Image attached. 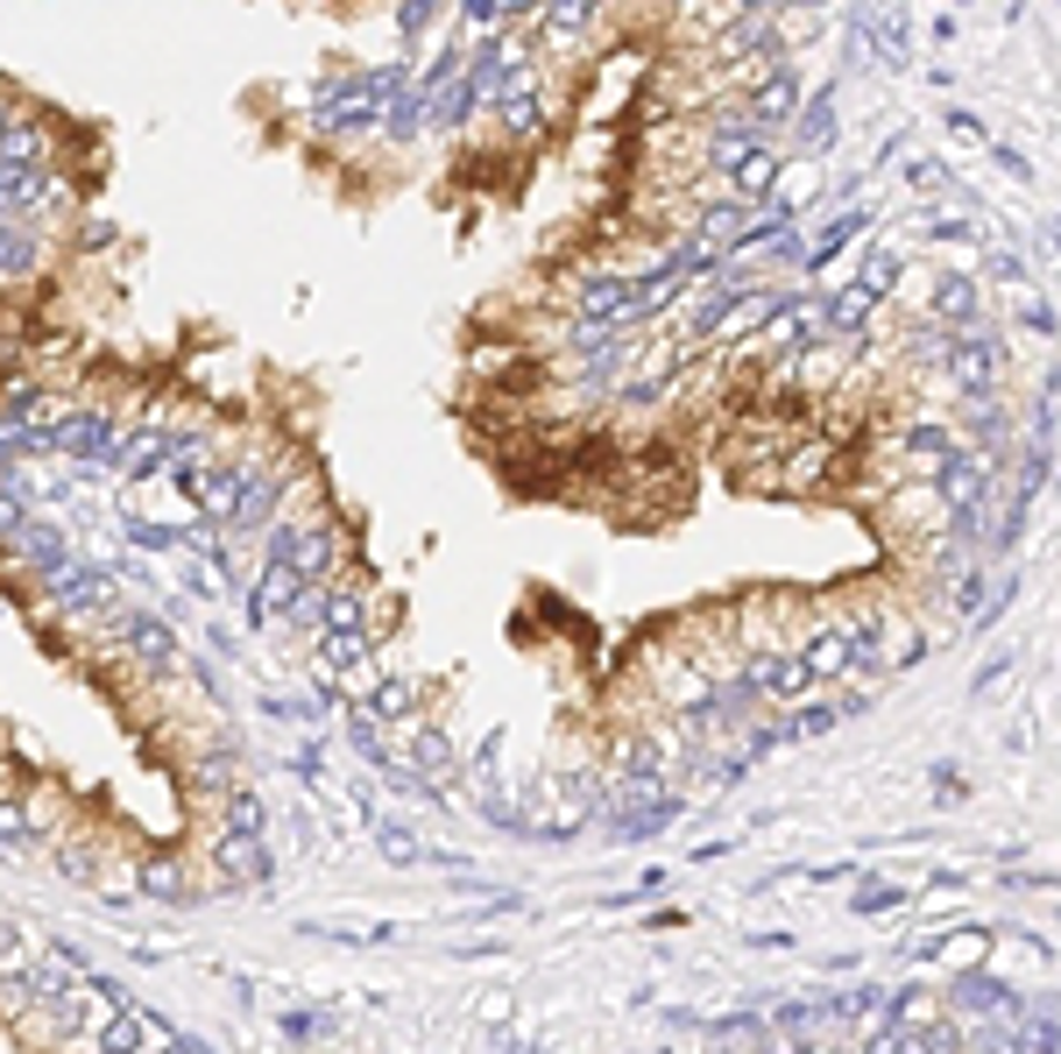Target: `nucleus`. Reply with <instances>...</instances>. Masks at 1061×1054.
I'll list each match as a JSON object with an SVG mask.
<instances>
[{"instance_id": "obj_1", "label": "nucleus", "mask_w": 1061, "mask_h": 1054, "mask_svg": "<svg viewBox=\"0 0 1061 1054\" xmlns=\"http://www.w3.org/2000/svg\"><path fill=\"white\" fill-rule=\"evenodd\" d=\"M998 375H1005V340L991 333V319L955 325V348L941 361V382H949L955 396H977V390H998Z\"/></svg>"}, {"instance_id": "obj_24", "label": "nucleus", "mask_w": 1061, "mask_h": 1054, "mask_svg": "<svg viewBox=\"0 0 1061 1054\" xmlns=\"http://www.w3.org/2000/svg\"><path fill=\"white\" fill-rule=\"evenodd\" d=\"M800 8H821V0H800Z\"/></svg>"}, {"instance_id": "obj_11", "label": "nucleus", "mask_w": 1061, "mask_h": 1054, "mask_svg": "<svg viewBox=\"0 0 1061 1054\" xmlns=\"http://www.w3.org/2000/svg\"><path fill=\"white\" fill-rule=\"evenodd\" d=\"M928 793H934V807H962V800H970V779H962L955 757H934L928 764Z\"/></svg>"}, {"instance_id": "obj_12", "label": "nucleus", "mask_w": 1061, "mask_h": 1054, "mask_svg": "<svg viewBox=\"0 0 1061 1054\" xmlns=\"http://www.w3.org/2000/svg\"><path fill=\"white\" fill-rule=\"evenodd\" d=\"M905 899H913V892H905V885H892V877H871V885H863L857 899H849V913H863V920H878V913H899V906H905Z\"/></svg>"}, {"instance_id": "obj_16", "label": "nucleus", "mask_w": 1061, "mask_h": 1054, "mask_svg": "<svg viewBox=\"0 0 1061 1054\" xmlns=\"http://www.w3.org/2000/svg\"><path fill=\"white\" fill-rule=\"evenodd\" d=\"M1005 892H1061V871H1019V864H1005Z\"/></svg>"}, {"instance_id": "obj_20", "label": "nucleus", "mask_w": 1061, "mask_h": 1054, "mask_svg": "<svg viewBox=\"0 0 1061 1054\" xmlns=\"http://www.w3.org/2000/svg\"><path fill=\"white\" fill-rule=\"evenodd\" d=\"M928 885H934V892H970V871H949V864H941Z\"/></svg>"}, {"instance_id": "obj_7", "label": "nucleus", "mask_w": 1061, "mask_h": 1054, "mask_svg": "<svg viewBox=\"0 0 1061 1054\" xmlns=\"http://www.w3.org/2000/svg\"><path fill=\"white\" fill-rule=\"evenodd\" d=\"M983 595H991V588H983V566H977V560H962L955 573H941V609H949V623H955V630L977 616V602H983Z\"/></svg>"}, {"instance_id": "obj_15", "label": "nucleus", "mask_w": 1061, "mask_h": 1054, "mask_svg": "<svg viewBox=\"0 0 1061 1054\" xmlns=\"http://www.w3.org/2000/svg\"><path fill=\"white\" fill-rule=\"evenodd\" d=\"M1019 673V651H991V659L977 665V680H970V694H991L998 680H1012Z\"/></svg>"}, {"instance_id": "obj_5", "label": "nucleus", "mask_w": 1061, "mask_h": 1054, "mask_svg": "<svg viewBox=\"0 0 1061 1054\" xmlns=\"http://www.w3.org/2000/svg\"><path fill=\"white\" fill-rule=\"evenodd\" d=\"M928 319H941V325H977V319H983V291H977V277H962V270L941 277V283H934Z\"/></svg>"}, {"instance_id": "obj_3", "label": "nucleus", "mask_w": 1061, "mask_h": 1054, "mask_svg": "<svg viewBox=\"0 0 1061 1054\" xmlns=\"http://www.w3.org/2000/svg\"><path fill=\"white\" fill-rule=\"evenodd\" d=\"M800 659H807V673H814V686H835V680L857 673V644H849V630L828 623V616L800 630Z\"/></svg>"}, {"instance_id": "obj_23", "label": "nucleus", "mask_w": 1061, "mask_h": 1054, "mask_svg": "<svg viewBox=\"0 0 1061 1054\" xmlns=\"http://www.w3.org/2000/svg\"><path fill=\"white\" fill-rule=\"evenodd\" d=\"M1048 248H1054V255H1061V213L1048 220Z\"/></svg>"}, {"instance_id": "obj_17", "label": "nucleus", "mask_w": 1061, "mask_h": 1054, "mask_svg": "<svg viewBox=\"0 0 1061 1054\" xmlns=\"http://www.w3.org/2000/svg\"><path fill=\"white\" fill-rule=\"evenodd\" d=\"M928 241H977V220H928Z\"/></svg>"}, {"instance_id": "obj_18", "label": "nucleus", "mask_w": 1061, "mask_h": 1054, "mask_svg": "<svg viewBox=\"0 0 1061 1054\" xmlns=\"http://www.w3.org/2000/svg\"><path fill=\"white\" fill-rule=\"evenodd\" d=\"M991 157H998V170H1005V178H1019V184H1033V163H1027V157H1019V149H1005V142H998V149H991Z\"/></svg>"}, {"instance_id": "obj_25", "label": "nucleus", "mask_w": 1061, "mask_h": 1054, "mask_svg": "<svg viewBox=\"0 0 1061 1054\" xmlns=\"http://www.w3.org/2000/svg\"><path fill=\"white\" fill-rule=\"evenodd\" d=\"M1054 482H1061V460H1054Z\"/></svg>"}, {"instance_id": "obj_2", "label": "nucleus", "mask_w": 1061, "mask_h": 1054, "mask_svg": "<svg viewBox=\"0 0 1061 1054\" xmlns=\"http://www.w3.org/2000/svg\"><path fill=\"white\" fill-rule=\"evenodd\" d=\"M949 1005L962 1020H1019V1012H1027V991H1012L1005 976H991V970H962Z\"/></svg>"}, {"instance_id": "obj_6", "label": "nucleus", "mask_w": 1061, "mask_h": 1054, "mask_svg": "<svg viewBox=\"0 0 1061 1054\" xmlns=\"http://www.w3.org/2000/svg\"><path fill=\"white\" fill-rule=\"evenodd\" d=\"M779 170H785V157L771 142H750L737 163H729V178H737V191L743 199H771V184H779Z\"/></svg>"}, {"instance_id": "obj_22", "label": "nucleus", "mask_w": 1061, "mask_h": 1054, "mask_svg": "<svg viewBox=\"0 0 1061 1054\" xmlns=\"http://www.w3.org/2000/svg\"><path fill=\"white\" fill-rule=\"evenodd\" d=\"M737 8H743V14H771V8H779V0H737Z\"/></svg>"}, {"instance_id": "obj_9", "label": "nucleus", "mask_w": 1061, "mask_h": 1054, "mask_svg": "<svg viewBox=\"0 0 1061 1054\" xmlns=\"http://www.w3.org/2000/svg\"><path fill=\"white\" fill-rule=\"evenodd\" d=\"M1012 325H1027L1033 340H1054L1061 333V319H1054V304L1048 298H1033L1027 283H1019V298H1012Z\"/></svg>"}, {"instance_id": "obj_10", "label": "nucleus", "mask_w": 1061, "mask_h": 1054, "mask_svg": "<svg viewBox=\"0 0 1061 1054\" xmlns=\"http://www.w3.org/2000/svg\"><path fill=\"white\" fill-rule=\"evenodd\" d=\"M1012 602H1019V573H1005V581H998L991 595L977 602V616L962 623V630H970V638H983V630H998V623H1005V609H1012Z\"/></svg>"}, {"instance_id": "obj_21", "label": "nucleus", "mask_w": 1061, "mask_h": 1054, "mask_svg": "<svg viewBox=\"0 0 1061 1054\" xmlns=\"http://www.w3.org/2000/svg\"><path fill=\"white\" fill-rule=\"evenodd\" d=\"M949 128H955V135H962V142H983V121H977V113H962V107L949 113Z\"/></svg>"}, {"instance_id": "obj_14", "label": "nucleus", "mask_w": 1061, "mask_h": 1054, "mask_svg": "<svg viewBox=\"0 0 1061 1054\" xmlns=\"http://www.w3.org/2000/svg\"><path fill=\"white\" fill-rule=\"evenodd\" d=\"M983 277H991V283H1012V291H1019V283H1027V255H1012V248H991V255H983Z\"/></svg>"}, {"instance_id": "obj_19", "label": "nucleus", "mask_w": 1061, "mask_h": 1054, "mask_svg": "<svg viewBox=\"0 0 1061 1054\" xmlns=\"http://www.w3.org/2000/svg\"><path fill=\"white\" fill-rule=\"evenodd\" d=\"M905 184H920V191H941V184H949V170H941V163H905Z\"/></svg>"}, {"instance_id": "obj_4", "label": "nucleus", "mask_w": 1061, "mask_h": 1054, "mask_svg": "<svg viewBox=\"0 0 1061 1054\" xmlns=\"http://www.w3.org/2000/svg\"><path fill=\"white\" fill-rule=\"evenodd\" d=\"M743 100H750V113H758L764 128H785V121H793V113H800V79H793V64L764 71V79L750 86Z\"/></svg>"}, {"instance_id": "obj_13", "label": "nucleus", "mask_w": 1061, "mask_h": 1054, "mask_svg": "<svg viewBox=\"0 0 1061 1054\" xmlns=\"http://www.w3.org/2000/svg\"><path fill=\"white\" fill-rule=\"evenodd\" d=\"M878 998H884L878 984H849V991H835L821 1012H828V1020H863V1012H878Z\"/></svg>"}, {"instance_id": "obj_8", "label": "nucleus", "mask_w": 1061, "mask_h": 1054, "mask_svg": "<svg viewBox=\"0 0 1061 1054\" xmlns=\"http://www.w3.org/2000/svg\"><path fill=\"white\" fill-rule=\"evenodd\" d=\"M857 283L871 291L878 304H892L899 298V283H905V270H899V248H871V255L857 262Z\"/></svg>"}]
</instances>
